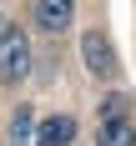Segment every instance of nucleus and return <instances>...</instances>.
I'll use <instances>...</instances> for the list:
<instances>
[{"label":"nucleus","mask_w":136,"mask_h":146,"mask_svg":"<svg viewBox=\"0 0 136 146\" xmlns=\"http://www.w3.org/2000/svg\"><path fill=\"white\" fill-rule=\"evenodd\" d=\"M30 71V40L20 30H5L0 35V81H20Z\"/></svg>","instance_id":"f257e3e1"},{"label":"nucleus","mask_w":136,"mask_h":146,"mask_svg":"<svg viewBox=\"0 0 136 146\" xmlns=\"http://www.w3.org/2000/svg\"><path fill=\"white\" fill-rule=\"evenodd\" d=\"M81 56H86V71L91 76H116V50H111V40H106L101 30H86L81 35Z\"/></svg>","instance_id":"f03ea898"},{"label":"nucleus","mask_w":136,"mask_h":146,"mask_svg":"<svg viewBox=\"0 0 136 146\" xmlns=\"http://www.w3.org/2000/svg\"><path fill=\"white\" fill-rule=\"evenodd\" d=\"M76 20V0H35V25L60 35V30Z\"/></svg>","instance_id":"7ed1b4c3"},{"label":"nucleus","mask_w":136,"mask_h":146,"mask_svg":"<svg viewBox=\"0 0 136 146\" xmlns=\"http://www.w3.org/2000/svg\"><path fill=\"white\" fill-rule=\"evenodd\" d=\"M76 136V116H45L35 126V146H71Z\"/></svg>","instance_id":"20e7f679"},{"label":"nucleus","mask_w":136,"mask_h":146,"mask_svg":"<svg viewBox=\"0 0 136 146\" xmlns=\"http://www.w3.org/2000/svg\"><path fill=\"white\" fill-rule=\"evenodd\" d=\"M30 131H35V111H30V106H20V111H15V121H10V141H25Z\"/></svg>","instance_id":"39448f33"},{"label":"nucleus","mask_w":136,"mask_h":146,"mask_svg":"<svg viewBox=\"0 0 136 146\" xmlns=\"http://www.w3.org/2000/svg\"><path fill=\"white\" fill-rule=\"evenodd\" d=\"M126 106H131V101H126L121 91H116V96H106V106H101V121H126Z\"/></svg>","instance_id":"423d86ee"},{"label":"nucleus","mask_w":136,"mask_h":146,"mask_svg":"<svg viewBox=\"0 0 136 146\" xmlns=\"http://www.w3.org/2000/svg\"><path fill=\"white\" fill-rule=\"evenodd\" d=\"M0 35H5V15H0Z\"/></svg>","instance_id":"0eeeda50"},{"label":"nucleus","mask_w":136,"mask_h":146,"mask_svg":"<svg viewBox=\"0 0 136 146\" xmlns=\"http://www.w3.org/2000/svg\"><path fill=\"white\" fill-rule=\"evenodd\" d=\"M126 146H136V141H126Z\"/></svg>","instance_id":"6e6552de"}]
</instances>
